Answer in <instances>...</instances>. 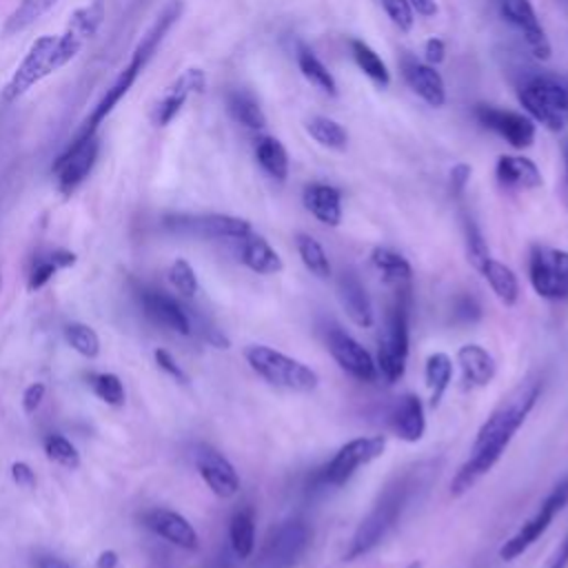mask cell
<instances>
[{
    "label": "cell",
    "mask_w": 568,
    "mask_h": 568,
    "mask_svg": "<svg viewBox=\"0 0 568 568\" xmlns=\"http://www.w3.org/2000/svg\"><path fill=\"white\" fill-rule=\"evenodd\" d=\"M295 60H297V67L302 71V75L315 84L322 93L335 98L337 95V82L333 78V73L328 71V67L315 55V51L306 44H297V51H295Z\"/></svg>",
    "instance_id": "cell-34"
},
{
    "label": "cell",
    "mask_w": 568,
    "mask_h": 568,
    "mask_svg": "<svg viewBox=\"0 0 568 568\" xmlns=\"http://www.w3.org/2000/svg\"><path fill=\"white\" fill-rule=\"evenodd\" d=\"M424 379H426V386L430 390V408H437L446 388L453 382V359H450V355H446L442 351L430 353L426 357V364H424Z\"/></svg>",
    "instance_id": "cell-35"
},
{
    "label": "cell",
    "mask_w": 568,
    "mask_h": 568,
    "mask_svg": "<svg viewBox=\"0 0 568 568\" xmlns=\"http://www.w3.org/2000/svg\"><path fill=\"white\" fill-rule=\"evenodd\" d=\"M100 153V142L95 133H75V138L67 144V149L58 155L51 166L55 175L58 191L62 195H71L93 171Z\"/></svg>",
    "instance_id": "cell-12"
},
{
    "label": "cell",
    "mask_w": 568,
    "mask_h": 568,
    "mask_svg": "<svg viewBox=\"0 0 568 568\" xmlns=\"http://www.w3.org/2000/svg\"><path fill=\"white\" fill-rule=\"evenodd\" d=\"M382 7H384V11H386V16L390 18V22H393L399 31L408 33V31L413 29V24H415V11H413V7H410L408 0H382Z\"/></svg>",
    "instance_id": "cell-45"
},
{
    "label": "cell",
    "mask_w": 568,
    "mask_h": 568,
    "mask_svg": "<svg viewBox=\"0 0 568 568\" xmlns=\"http://www.w3.org/2000/svg\"><path fill=\"white\" fill-rule=\"evenodd\" d=\"M404 568H424V564L419 561V559H415V561H410V564H406Z\"/></svg>",
    "instance_id": "cell-59"
},
{
    "label": "cell",
    "mask_w": 568,
    "mask_h": 568,
    "mask_svg": "<svg viewBox=\"0 0 568 568\" xmlns=\"http://www.w3.org/2000/svg\"><path fill=\"white\" fill-rule=\"evenodd\" d=\"M58 36H40L22 58V62L16 67L11 78L7 80L2 89L4 102H16L22 98L31 87H36L40 80L51 75L53 71L62 69L58 60Z\"/></svg>",
    "instance_id": "cell-7"
},
{
    "label": "cell",
    "mask_w": 568,
    "mask_h": 568,
    "mask_svg": "<svg viewBox=\"0 0 568 568\" xmlns=\"http://www.w3.org/2000/svg\"><path fill=\"white\" fill-rule=\"evenodd\" d=\"M457 364L462 368L464 382L468 386H475V388L488 386L495 379V373H497V364H495L493 355L479 344L459 346Z\"/></svg>",
    "instance_id": "cell-28"
},
{
    "label": "cell",
    "mask_w": 568,
    "mask_h": 568,
    "mask_svg": "<svg viewBox=\"0 0 568 568\" xmlns=\"http://www.w3.org/2000/svg\"><path fill=\"white\" fill-rule=\"evenodd\" d=\"M390 300L386 304L384 328L379 333L377 348V371L386 382H397L406 371L408 359V317H410V284L390 288Z\"/></svg>",
    "instance_id": "cell-3"
},
{
    "label": "cell",
    "mask_w": 568,
    "mask_h": 568,
    "mask_svg": "<svg viewBox=\"0 0 568 568\" xmlns=\"http://www.w3.org/2000/svg\"><path fill=\"white\" fill-rule=\"evenodd\" d=\"M44 384L42 382H33V384H29L27 388H24V393H22V408H24V413L27 415H31V413H36V408L40 406V402L44 399Z\"/></svg>",
    "instance_id": "cell-50"
},
{
    "label": "cell",
    "mask_w": 568,
    "mask_h": 568,
    "mask_svg": "<svg viewBox=\"0 0 568 568\" xmlns=\"http://www.w3.org/2000/svg\"><path fill=\"white\" fill-rule=\"evenodd\" d=\"M495 4L499 16L521 33L530 53L539 60H548L552 51L550 40L537 20L532 2L530 0H495Z\"/></svg>",
    "instance_id": "cell-17"
},
{
    "label": "cell",
    "mask_w": 568,
    "mask_h": 568,
    "mask_svg": "<svg viewBox=\"0 0 568 568\" xmlns=\"http://www.w3.org/2000/svg\"><path fill=\"white\" fill-rule=\"evenodd\" d=\"M0 288H2V275H0Z\"/></svg>",
    "instance_id": "cell-60"
},
{
    "label": "cell",
    "mask_w": 568,
    "mask_h": 568,
    "mask_svg": "<svg viewBox=\"0 0 568 568\" xmlns=\"http://www.w3.org/2000/svg\"><path fill=\"white\" fill-rule=\"evenodd\" d=\"M58 0H22L4 22V33H18L38 22Z\"/></svg>",
    "instance_id": "cell-39"
},
{
    "label": "cell",
    "mask_w": 568,
    "mask_h": 568,
    "mask_svg": "<svg viewBox=\"0 0 568 568\" xmlns=\"http://www.w3.org/2000/svg\"><path fill=\"white\" fill-rule=\"evenodd\" d=\"M470 175H473V169H470V164H466V162H457V164L450 169L448 178H450V191H453L455 197H462V195H464V191H466V186H468V182H470Z\"/></svg>",
    "instance_id": "cell-49"
},
{
    "label": "cell",
    "mask_w": 568,
    "mask_h": 568,
    "mask_svg": "<svg viewBox=\"0 0 568 568\" xmlns=\"http://www.w3.org/2000/svg\"><path fill=\"white\" fill-rule=\"evenodd\" d=\"M495 178L504 189L530 191L544 184L541 171L530 158L524 155H499L495 164Z\"/></svg>",
    "instance_id": "cell-26"
},
{
    "label": "cell",
    "mask_w": 568,
    "mask_h": 568,
    "mask_svg": "<svg viewBox=\"0 0 568 568\" xmlns=\"http://www.w3.org/2000/svg\"><path fill=\"white\" fill-rule=\"evenodd\" d=\"M528 280L539 297L550 302L568 300V251L532 244L528 253Z\"/></svg>",
    "instance_id": "cell-8"
},
{
    "label": "cell",
    "mask_w": 568,
    "mask_h": 568,
    "mask_svg": "<svg viewBox=\"0 0 568 568\" xmlns=\"http://www.w3.org/2000/svg\"><path fill=\"white\" fill-rule=\"evenodd\" d=\"M144 526L149 530H153L155 535H160L162 539L171 541L178 548L184 550H195L200 546L197 532L191 526V521L186 517H182L175 510L169 508H153L144 515Z\"/></svg>",
    "instance_id": "cell-23"
},
{
    "label": "cell",
    "mask_w": 568,
    "mask_h": 568,
    "mask_svg": "<svg viewBox=\"0 0 568 568\" xmlns=\"http://www.w3.org/2000/svg\"><path fill=\"white\" fill-rule=\"evenodd\" d=\"M473 113L484 129L504 138L513 149H528L535 142V122L526 113L493 104H475Z\"/></svg>",
    "instance_id": "cell-13"
},
{
    "label": "cell",
    "mask_w": 568,
    "mask_h": 568,
    "mask_svg": "<svg viewBox=\"0 0 568 568\" xmlns=\"http://www.w3.org/2000/svg\"><path fill=\"white\" fill-rule=\"evenodd\" d=\"M541 568H568V535L548 555V559L541 564Z\"/></svg>",
    "instance_id": "cell-53"
},
{
    "label": "cell",
    "mask_w": 568,
    "mask_h": 568,
    "mask_svg": "<svg viewBox=\"0 0 568 568\" xmlns=\"http://www.w3.org/2000/svg\"><path fill=\"white\" fill-rule=\"evenodd\" d=\"M36 568H71V566H67L62 559H55V557H42L38 559Z\"/></svg>",
    "instance_id": "cell-57"
},
{
    "label": "cell",
    "mask_w": 568,
    "mask_h": 568,
    "mask_svg": "<svg viewBox=\"0 0 568 568\" xmlns=\"http://www.w3.org/2000/svg\"><path fill=\"white\" fill-rule=\"evenodd\" d=\"M399 69H402V78L404 82L410 87V91L415 95H419L428 106H444L446 102V84L442 73L426 62H419L415 55L404 53L399 58Z\"/></svg>",
    "instance_id": "cell-20"
},
{
    "label": "cell",
    "mask_w": 568,
    "mask_h": 568,
    "mask_svg": "<svg viewBox=\"0 0 568 568\" xmlns=\"http://www.w3.org/2000/svg\"><path fill=\"white\" fill-rule=\"evenodd\" d=\"M295 248L297 255L302 260V264L306 266V271L320 280H328L333 275L328 255L324 251V246L308 233H297L295 235Z\"/></svg>",
    "instance_id": "cell-37"
},
{
    "label": "cell",
    "mask_w": 568,
    "mask_h": 568,
    "mask_svg": "<svg viewBox=\"0 0 568 568\" xmlns=\"http://www.w3.org/2000/svg\"><path fill=\"white\" fill-rule=\"evenodd\" d=\"M371 262L382 273L384 284L390 288L408 286L413 280V268H410L408 260L388 246H375L371 251Z\"/></svg>",
    "instance_id": "cell-29"
},
{
    "label": "cell",
    "mask_w": 568,
    "mask_h": 568,
    "mask_svg": "<svg viewBox=\"0 0 568 568\" xmlns=\"http://www.w3.org/2000/svg\"><path fill=\"white\" fill-rule=\"evenodd\" d=\"M351 53H353V60L359 67V71L364 75H368L377 87L384 89V87L390 84V71H388L386 62L377 55V51L371 44H366L359 38H353L351 40Z\"/></svg>",
    "instance_id": "cell-36"
},
{
    "label": "cell",
    "mask_w": 568,
    "mask_h": 568,
    "mask_svg": "<svg viewBox=\"0 0 568 568\" xmlns=\"http://www.w3.org/2000/svg\"><path fill=\"white\" fill-rule=\"evenodd\" d=\"M240 242V262L251 268L257 275H275L284 268V262L280 253L262 237L255 233H248L246 237L237 240Z\"/></svg>",
    "instance_id": "cell-27"
},
{
    "label": "cell",
    "mask_w": 568,
    "mask_h": 568,
    "mask_svg": "<svg viewBox=\"0 0 568 568\" xmlns=\"http://www.w3.org/2000/svg\"><path fill=\"white\" fill-rule=\"evenodd\" d=\"M484 280L488 282V286L493 288L495 297L504 304V306H515L519 300V280L513 273L510 266L497 262L495 257L488 260V264L481 268Z\"/></svg>",
    "instance_id": "cell-33"
},
{
    "label": "cell",
    "mask_w": 568,
    "mask_h": 568,
    "mask_svg": "<svg viewBox=\"0 0 568 568\" xmlns=\"http://www.w3.org/2000/svg\"><path fill=\"white\" fill-rule=\"evenodd\" d=\"M60 268L53 264V260L49 257V253L42 257V260H38L36 262V266L31 268V273H29V282H27V288L29 291H38V288H42L55 273H58Z\"/></svg>",
    "instance_id": "cell-46"
},
{
    "label": "cell",
    "mask_w": 568,
    "mask_h": 568,
    "mask_svg": "<svg viewBox=\"0 0 568 568\" xmlns=\"http://www.w3.org/2000/svg\"><path fill=\"white\" fill-rule=\"evenodd\" d=\"M87 384L102 402H106L111 406L124 404V386L115 373H91L87 377Z\"/></svg>",
    "instance_id": "cell-42"
},
{
    "label": "cell",
    "mask_w": 568,
    "mask_h": 568,
    "mask_svg": "<svg viewBox=\"0 0 568 568\" xmlns=\"http://www.w3.org/2000/svg\"><path fill=\"white\" fill-rule=\"evenodd\" d=\"M404 504H406V484L402 481L397 486H390L384 493V497L379 499V504H375L373 510L357 526L355 535L348 541L344 559L355 561L357 557L371 552L386 537V532L395 526Z\"/></svg>",
    "instance_id": "cell-6"
},
{
    "label": "cell",
    "mask_w": 568,
    "mask_h": 568,
    "mask_svg": "<svg viewBox=\"0 0 568 568\" xmlns=\"http://www.w3.org/2000/svg\"><path fill=\"white\" fill-rule=\"evenodd\" d=\"M153 357H155V364H158L169 377H173V379L180 382V384H186V382H189V375L182 371V366L173 359V355H171L169 351L155 348V351H153Z\"/></svg>",
    "instance_id": "cell-48"
},
{
    "label": "cell",
    "mask_w": 568,
    "mask_h": 568,
    "mask_svg": "<svg viewBox=\"0 0 568 568\" xmlns=\"http://www.w3.org/2000/svg\"><path fill=\"white\" fill-rule=\"evenodd\" d=\"M386 450L384 435H364L348 439L337 448L328 464L320 470V481L324 486H344L362 466L379 459Z\"/></svg>",
    "instance_id": "cell-11"
},
{
    "label": "cell",
    "mask_w": 568,
    "mask_h": 568,
    "mask_svg": "<svg viewBox=\"0 0 568 568\" xmlns=\"http://www.w3.org/2000/svg\"><path fill=\"white\" fill-rule=\"evenodd\" d=\"M98 568H115L118 566V552L115 550H102L95 561Z\"/></svg>",
    "instance_id": "cell-56"
},
{
    "label": "cell",
    "mask_w": 568,
    "mask_h": 568,
    "mask_svg": "<svg viewBox=\"0 0 568 568\" xmlns=\"http://www.w3.org/2000/svg\"><path fill=\"white\" fill-rule=\"evenodd\" d=\"M162 224L171 233L206 240H242L253 233L248 220L226 213H169Z\"/></svg>",
    "instance_id": "cell-10"
},
{
    "label": "cell",
    "mask_w": 568,
    "mask_h": 568,
    "mask_svg": "<svg viewBox=\"0 0 568 568\" xmlns=\"http://www.w3.org/2000/svg\"><path fill=\"white\" fill-rule=\"evenodd\" d=\"M104 13H106L104 0H93L71 13L67 29L58 36L55 51H58V60L62 67L69 64L82 51L84 42L98 33V29L104 20Z\"/></svg>",
    "instance_id": "cell-15"
},
{
    "label": "cell",
    "mask_w": 568,
    "mask_h": 568,
    "mask_svg": "<svg viewBox=\"0 0 568 568\" xmlns=\"http://www.w3.org/2000/svg\"><path fill=\"white\" fill-rule=\"evenodd\" d=\"M206 87V75L202 69L197 67H189L184 69L162 93V98L155 102L153 106V122L158 126H166L186 104V100L193 93H202Z\"/></svg>",
    "instance_id": "cell-19"
},
{
    "label": "cell",
    "mask_w": 568,
    "mask_h": 568,
    "mask_svg": "<svg viewBox=\"0 0 568 568\" xmlns=\"http://www.w3.org/2000/svg\"><path fill=\"white\" fill-rule=\"evenodd\" d=\"M337 300L353 324L373 326V306L362 280L353 271H342L337 277Z\"/></svg>",
    "instance_id": "cell-24"
},
{
    "label": "cell",
    "mask_w": 568,
    "mask_h": 568,
    "mask_svg": "<svg viewBox=\"0 0 568 568\" xmlns=\"http://www.w3.org/2000/svg\"><path fill=\"white\" fill-rule=\"evenodd\" d=\"M539 393L541 384L537 379H526L493 408V413L477 428L468 457L450 479V497L466 495L484 475L493 470L517 430L528 419L539 399Z\"/></svg>",
    "instance_id": "cell-1"
},
{
    "label": "cell",
    "mask_w": 568,
    "mask_h": 568,
    "mask_svg": "<svg viewBox=\"0 0 568 568\" xmlns=\"http://www.w3.org/2000/svg\"><path fill=\"white\" fill-rule=\"evenodd\" d=\"M140 302L144 313L160 326L175 331L180 335H191V320L184 304H180L175 297L155 291V288H142Z\"/></svg>",
    "instance_id": "cell-21"
},
{
    "label": "cell",
    "mask_w": 568,
    "mask_h": 568,
    "mask_svg": "<svg viewBox=\"0 0 568 568\" xmlns=\"http://www.w3.org/2000/svg\"><path fill=\"white\" fill-rule=\"evenodd\" d=\"M308 544V528L304 521H284L266 541L257 568H291Z\"/></svg>",
    "instance_id": "cell-16"
},
{
    "label": "cell",
    "mask_w": 568,
    "mask_h": 568,
    "mask_svg": "<svg viewBox=\"0 0 568 568\" xmlns=\"http://www.w3.org/2000/svg\"><path fill=\"white\" fill-rule=\"evenodd\" d=\"M424 58H426V64H433V67L442 64L444 58H446V42L442 38H437V36L428 38L424 42Z\"/></svg>",
    "instance_id": "cell-52"
},
{
    "label": "cell",
    "mask_w": 568,
    "mask_h": 568,
    "mask_svg": "<svg viewBox=\"0 0 568 568\" xmlns=\"http://www.w3.org/2000/svg\"><path fill=\"white\" fill-rule=\"evenodd\" d=\"M566 504H568V475L546 495L539 508L499 546V559L513 561L519 555H524L548 530L555 515L564 510Z\"/></svg>",
    "instance_id": "cell-9"
},
{
    "label": "cell",
    "mask_w": 568,
    "mask_h": 568,
    "mask_svg": "<svg viewBox=\"0 0 568 568\" xmlns=\"http://www.w3.org/2000/svg\"><path fill=\"white\" fill-rule=\"evenodd\" d=\"M193 459L200 477L204 479V484L211 488L213 495L229 499L240 490V477L233 464L213 446H206V444L195 446Z\"/></svg>",
    "instance_id": "cell-18"
},
{
    "label": "cell",
    "mask_w": 568,
    "mask_h": 568,
    "mask_svg": "<svg viewBox=\"0 0 568 568\" xmlns=\"http://www.w3.org/2000/svg\"><path fill=\"white\" fill-rule=\"evenodd\" d=\"M169 282L184 297H193L197 293V275H195L193 266L184 257H178V260L171 262V266H169Z\"/></svg>",
    "instance_id": "cell-44"
},
{
    "label": "cell",
    "mask_w": 568,
    "mask_h": 568,
    "mask_svg": "<svg viewBox=\"0 0 568 568\" xmlns=\"http://www.w3.org/2000/svg\"><path fill=\"white\" fill-rule=\"evenodd\" d=\"M244 359L264 382L282 390L311 393L320 384V375L308 364L266 344H248Z\"/></svg>",
    "instance_id": "cell-4"
},
{
    "label": "cell",
    "mask_w": 568,
    "mask_h": 568,
    "mask_svg": "<svg viewBox=\"0 0 568 568\" xmlns=\"http://www.w3.org/2000/svg\"><path fill=\"white\" fill-rule=\"evenodd\" d=\"M64 339L82 357L93 359L100 353V337H98V333L89 324H82V322L67 324L64 326Z\"/></svg>",
    "instance_id": "cell-41"
},
{
    "label": "cell",
    "mask_w": 568,
    "mask_h": 568,
    "mask_svg": "<svg viewBox=\"0 0 568 568\" xmlns=\"http://www.w3.org/2000/svg\"><path fill=\"white\" fill-rule=\"evenodd\" d=\"M229 544L237 559H248L255 548V510L242 506L229 521Z\"/></svg>",
    "instance_id": "cell-31"
},
{
    "label": "cell",
    "mask_w": 568,
    "mask_h": 568,
    "mask_svg": "<svg viewBox=\"0 0 568 568\" xmlns=\"http://www.w3.org/2000/svg\"><path fill=\"white\" fill-rule=\"evenodd\" d=\"M413 11H417L424 18H433L437 13V2L435 0H408Z\"/></svg>",
    "instance_id": "cell-55"
},
{
    "label": "cell",
    "mask_w": 568,
    "mask_h": 568,
    "mask_svg": "<svg viewBox=\"0 0 568 568\" xmlns=\"http://www.w3.org/2000/svg\"><path fill=\"white\" fill-rule=\"evenodd\" d=\"M564 164H566V189H568V144L564 146Z\"/></svg>",
    "instance_id": "cell-58"
},
{
    "label": "cell",
    "mask_w": 568,
    "mask_h": 568,
    "mask_svg": "<svg viewBox=\"0 0 568 568\" xmlns=\"http://www.w3.org/2000/svg\"><path fill=\"white\" fill-rule=\"evenodd\" d=\"M464 246H466V260L470 262V266L475 271L481 273V268L490 260V251H488V244L484 240V233L479 231L475 220L468 217V215L464 217Z\"/></svg>",
    "instance_id": "cell-40"
},
{
    "label": "cell",
    "mask_w": 568,
    "mask_h": 568,
    "mask_svg": "<svg viewBox=\"0 0 568 568\" xmlns=\"http://www.w3.org/2000/svg\"><path fill=\"white\" fill-rule=\"evenodd\" d=\"M306 131H308V135L317 144H322L326 149H333V151H344L346 144H348L346 129L337 120H333L328 115H313V118H308L306 120Z\"/></svg>",
    "instance_id": "cell-38"
},
{
    "label": "cell",
    "mask_w": 568,
    "mask_h": 568,
    "mask_svg": "<svg viewBox=\"0 0 568 568\" xmlns=\"http://www.w3.org/2000/svg\"><path fill=\"white\" fill-rule=\"evenodd\" d=\"M49 257L53 260V264H55L58 268H69V266L75 264V253H71V251H67V248H55V251L49 253Z\"/></svg>",
    "instance_id": "cell-54"
},
{
    "label": "cell",
    "mask_w": 568,
    "mask_h": 568,
    "mask_svg": "<svg viewBox=\"0 0 568 568\" xmlns=\"http://www.w3.org/2000/svg\"><path fill=\"white\" fill-rule=\"evenodd\" d=\"M253 153L266 175H271L277 182H284L288 178V153L277 138L273 135L255 138Z\"/></svg>",
    "instance_id": "cell-30"
},
{
    "label": "cell",
    "mask_w": 568,
    "mask_h": 568,
    "mask_svg": "<svg viewBox=\"0 0 568 568\" xmlns=\"http://www.w3.org/2000/svg\"><path fill=\"white\" fill-rule=\"evenodd\" d=\"M184 11V2L182 0H171L153 20V24L146 29V33L142 36V40L135 44L126 67H122V71L118 73V78L111 82V87L104 91V95L100 98V102L93 106L91 115L84 120L80 133H95L98 126L106 120V115L118 106V102L129 93V89L133 87V82L138 80V75L146 69V64L151 62V58L155 55L158 47L162 44V40L166 38V33L171 31V27L180 20Z\"/></svg>",
    "instance_id": "cell-2"
},
{
    "label": "cell",
    "mask_w": 568,
    "mask_h": 568,
    "mask_svg": "<svg viewBox=\"0 0 568 568\" xmlns=\"http://www.w3.org/2000/svg\"><path fill=\"white\" fill-rule=\"evenodd\" d=\"M44 453L51 462L69 468V470H75L80 466V453L78 448L62 435H47L44 437Z\"/></svg>",
    "instance_id": "cell-43"
},
{
    "label": "cell",
    "mask_w": 568,
    "mask_h": 568,
    "mask_svg": "<svg viewBox=\"0 0 568 568\" xmlns=\"http://www.w3.org/2000/svg\"><path fill=\"white\" fill-rule=\"evenodd\" d=\"M388 426L399 439L408 444L419 442L426 433V415L422 399L413 393L399 395L388 410Z\"/></svg>",
    "instance_id": "cell-22"
},
{
    "label": "cell",
    "mask_w": 568,
    "mask_h": 568,
    "mask_svg": "<svg viewBox=\"0 0 568 568\" xmlns=\"http://www.w3.org/2000/svg\"><path fill=\"white\" fill-rule=\"evenodd\" d=\"M326 348L337 362V366L346 371L351 377L359 382H375L379 377L373 355L339 326H331L326 331Z\"/></svg>",
    "instance_id": "cell-14"
},
{
    "label": "cell",
    "mask_w": 568,
    "mask_h": 568,
    "mask_svg": "<svg viewBox=\"0 0 568 568\" xmlns=\"http://www.w3.org/2000/svg\"><path fill=\"white\" fill-rule=\"evenodd\" d=\"M519 104L532 122L561 131L568 118V84L550 75H528L517 89Z\"/></svg>",
    "instance_id": "cell-5"
},
{
    "label": "cell",
    "mask_w": 568,
    "mask_h": 568,
    "mask_svg": "<svg viewBox=\"0 0 568 568\" xmlns=\"http://www.w3.org/2000/svg\"><path fill=\"white\" fill-rule=\"evenodd\" d=\"M302 202L306 211L326 226H339L342 222V193L333 184L311 182L304 186Z\"/></svg>",
    "instance_id": "cell-25"
},
{
    "label": "cell",
    "mask_w": 568,
    "mask_h": 568,
    "mask_svg": "<svg viewBox=\"0 0 568 568\" xmlns=\"http://www.w3.org/2000/svg\"><path fill=\"white\" fill-rule=\"evenodd\" d=\"M453 315L457 322L473 324L481 317V306L477 304V300L473 295H459L453 304Z\"/></svg>",
    "instance_id": "cell-47"
},
{
    "label": "cell",
    "mask_w": 568,
    "mask_h": 568,
    "mask_svg": "<svg viewBox=\"0 0 568 568\" xmlns=\"http://www.w3.org/2000/svg\"><path fill=\"white\" fill-rule=\"evenodd\" d=\"M11 479L20 486V488H36V473L27 462H13L11 464Z\"/></svg>",
    "instance_id": "cell-51"
},
{
    "label": "cell",
    "mask_w": 568,
    "mask_h": 568,
    "mask_svg": "<svg viewBox=\"0 0 568 568\" xmlns=\"http://www.w3.org/2000/svg\"><path fill=\"white\" fill-rule=\"evenodd\" d=\"M226 109L231 118L253 131H260L266 126V115L257 102V98L246 89H233L226 93Z\"/></svg>",
    "instance_id": "cell-32"
}]
</instances>
